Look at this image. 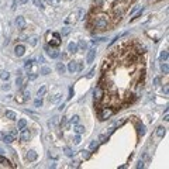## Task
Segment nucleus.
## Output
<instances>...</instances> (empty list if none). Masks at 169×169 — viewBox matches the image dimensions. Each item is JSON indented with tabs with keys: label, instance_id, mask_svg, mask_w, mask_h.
Here are the masks:
<instances>
[{
	"label": "nucleus",
	"instance_id": "12",
	"mask_svg": "<svg viewBox=\"0 0 169 169\" xmlns=\"http://www.w3.org/2000/svg\"><path fill=\"white\" fill-rule=\"evenodd\" d=\"M16 24H17L18 28H24V27H26V18L23 17V16H18V17L16 18Z\"/></svg>",
	"mask_w": 169,
	"mask_h": 169
},
{
	"label": "nucleus",
	"instance_id": "46",
	"mask_svg": "<svg viewBox=\"0 0 169 169\" xmlns=\"http://www.w3.org/2000/svg\"><path fill=\"white\" fill-rule=\"evenodd\" d=\"M69 28H68V27H65V30H64V31H62V35H66V34H69Z\"/></svg>",
	"mask_w": 169,
	"mask_h": 169
},
{
	"label": "nucleus",
	"instance_id": "19",
	"mask_svg": "<svg viewBox=\"0 0 169 169\" xmlns=\"http://www.w3.org/2000/svg\"><path fill=\"white\" fill-rule=\"evenodd\" d=\"M26 126H27V121L24 118H21V120H18V123H17V130H24Z\"/></svg>",
	"mask_w": 169,
	"mask_h": 169
},
{
	"label": "nucleus",
	"instance_id": "22",
	"mask_svg": "<svg viewBox=\"0 0 169 169\" xmlns=\"http://www.w3.org/2000/svg\"><path fill=\"white\" fill-rule=\"evenodd\" d=\"M45 93H47V86H41L38 89V92H37V96H38V97H42Z\"/></svg>",
	"mask_w": 169,
	"mask_h": 169
},
{
	"label": "nucleus",
	"instance_id": "56",
	"mask_svg": "<svg viewBox=\"0 0 169 169\" xmlns=\"http://www.w3.org/2000/svg\"><path fill=\"white\" fill-rule=\"evenodd\" d=\"M128 1H134V0H128Z\"/></svg>",
	"mask_w": 169,
	"mask_h": 169
},
{
	"label": "nucleus",
	"instance_id": "39",
	"mask_svg": "<svg viewBox=\"0 0 169 169\" xmlns=\"http://www.w3.org/2000/svg\"><path fill=\"white\" fill-rule=\"evenodd\" d=\"M16 85H17V86H20V87H23V79H21V76H17V80H16Z\"/></svg>",
	"mask_w": 169,
	"mask_h": 169
},
{
	"label": "nucleus",
	"instance_id": "55",
	"mask_svg": "<svg viewBox=\"0 0 169 169\" xmlns=\"http://www.w3.org/2000/svg\"><path fill=\"white\" fill-rule=\"evenodd\" d=\"M27 1H28V0H20V3H21V4H26Z\"/></svg>",
	"mask_w": 169,
	"mask_h": 169
},
{
	"label": "nucleus",
	"instance_id": "29",
	"mask_svg": "<svg viewBox=\"0 0 169 169\" xmlns=\"http://www.w3.org/2000/svg\"><path fill=\"white\" fill-rule=\"evenodd\" d=\"M87 48V44L85 42V41H79V44H78V49H82V51H85V49H86Z\"/></svg>",
	"mask_w": 169,
	"mask_h": 169
},
{
	"label": "nucleus",
	"instance_id": "51",
	"mask_svg": "<svg viewBox=\"0 0 169 169\" xmlns=\"http://www.w3.org/2000/svg\"><path fill=\"white\" fill-rule=\"evenodd\" d=\"M83 65H82V62H78V70H82Z\"/></svg>",
	"mask_w": 169,
	"mask_h": 169
},
{
	"label": "nucleus",
	"instance_id": "15",
	"mask_svg": "<svg viewBox=\"0 0 169 169\" xmlns=\"http://www.w3.org/2000/svg\"><path fill=\"white\" fill-rule=\"evenodd\" d=\"M68 51H69L70 54H75V52L78 51V44L69 42V44H68Z\"/></svg>",
	"mask_w": 169,
	"mask_h": 169
},
{
	"label": "nucleus",
	"instance_id": "47",
	"mask_svg": "<svg viewBox=\"0 0 169 169\" xmlns=\"http://www.w3.org/2000/svg\"><path fill=\"white\" fill-rule=\"evenodd\" d=\"M1 89H3V90H9L10 85H7V83H6V85H3V86H1Z\"/></svg>",
	"mask_w": 169,
	"mask_h": 169
},
{
	"label": "nucleus",
	"instance_id": "21",
	"mask_svg": "<svg viewBox=\"0 0 169 169\" xmlns=\"http://www.w3.org/2000/svg\"><path fill=\"white\" fill-rule=\"evenodd\" d=\"M65 65H64V64H61V62H58V64H56V70H58V73H64V72H65Z\"/></svg>",
	"mask_w": 169,
	"mask_h": 169
},
{
	"label": "nucleus",
	"instance_id": "24",
	"mask_svg": "<svg viewBox=\"0 0 169 169\" xmlns=\"http://www.w3.org/2000/svg\"><path fill=\"white\" fill-rule=\"evenodd\" d=\"M159 58H161V61H162V62H166V61H168V51H166V49H165V51H162V52H161Z\"/></svg>",
	"mask_w": 169,
	"mask_h": 169
},
{
	"label": "nucleus",
	"instance_id": "35",
	"mask_svg": "<svg viewBox=\"0 0 169 169\" xmlns=\"http://www.w3.org/2000/svg\"><path fill=\"white\" fill-rule=\"evenodd\" d=\"M34 106L35 107H41V106H42V100H41V97H38V99L34 101Z\"/></svg>",
	"mask_w": 169,
	"mask_h": 169
},
{
	"label": "nucleus",
	"instance_id": "10",
	"mask_svg": "<svg viewBox=\"0 0 169 169\" xmlns=\"http://www.w3.org/2000/svg\"><path fill=\"white\" fill-rule=\"evenodd\" d=\"M96 58V49H89V52H87L86 55V62L87 64H92V62L95 61Z\"/></svg>",
	"mask_w": 169,
	"mask_h": 169
},
{
	"label": "nucleus",
	"instance_id": "33",
	"mask_svg": "<svg viewBox=\"0 0 169 169\" xmlns=\"http://www.w3.org/2000/svg\"><path fill=\"white\" fill-rule=\"evenodd\" d=\"M161 69H162V72H164V73H168V72H169V66H168V64H166V62H164V64L161 65Z\"/></svg>",
	"mask_w": 169,
	"mask_h": 169
},
{
	"label": "nucleus",
	"instance_id": "8",
	"mask_svg": "<svg viewBox=\"0 0 169 169\" xmlns=\"http://www.w3.org/2000/svg\"><path fill=\"white\" fill-rule=\"evenodd\" d=\"M30 138H31V133L28 131V128H24L23 133H21V135H20V139H21L23 142H27Z\"/></svg>",
	"mask_w": 169,
	"mask_h": 169
},
{
	"label": "nucleus",
	"instance_id": "37",
	"mask_svg": "<svg viewBox=\"0 0 169 169\" xmlns=\"http://www.w3.org/2000/svg\"><path fill=\"white\" fill-rule=\"evenodd\" d=\"M31 65H33V61H31V59H27V61H26V64H24V66H26V69H30V68H31Z\"/></svg>",
	"mask_w": 169,
	"mask_h": 169
},
{
	"label": "nucleus",
	"instance_id": "23",
	"mask_svg": "<svg viewBox=\"0 0 169 169\" xmlns=\"http://www.w3.org/2000/svg\"><path fill=\"white\" fill-rule=\"evenodd\" d=\"M10 78V73L7 70H0V79H3V80H7Z\"/></svg>",
	"mask_w": 169,
	"mask_h": 169
},
{
	"label": "nucleus",
	"instance_id": "13",
	"mask_svg": "<svg viewBox=\"0 0 169 169\" xmlns=\"http://www.w3.org/2000/svg\"><path fill=\"white\" fill-rule=\"evenodd\" d=\"M68 70H69V72H72V73H73V72H76V70H78V62L70 61L69 65H68Z\"/></svg>",
	"mask_w": 169,
	"mask_h": 169
},
{
	"label": "nucleus",
	"instance_id": "9",
	"mask_svg": "<svg viewBox=\"0 0 169 169\" xmlns=\"http://www.w3.org/2000/svg\"><path fill=\"white\" fill-rule=\"evenodd\" d=\"M14 52H16L17 56H23L26 54V47L21 45V44H18V45H16V48H14Z\"/></svg>",
	"mask_w": 169,
	"mask_h": 169
},
{
	"label": "nucleus",
	"instance_id": "31",
	"mask_svg": "<svg viewBox=\"0 0 169 169\" xmlns=\"http://www.w3.org/2000/svg\"><path fill=\"white\" fill-rule=\"evenodd\" d=\"M64 152H65L66 156H73V151H72L69 147H65V148H64Z\"/></svg>",
	"mask_w": 169,
	"mask_h": 169
},
{
	"label": "nucleus",
	"instance_id": "45",
	"mask_svg": "<svg viewBox=\"0 0 169 169\" xmlns=\"http://www.w3.org/2000/svg\"><path fill=\"white\" fill-rule=\"evenodd\" d=\"M24 99H30V92H27V90H24Z\"/></svg>",
	"mask_w": 169,
	"mask_h": 169
},
{
	"label": "nucleus",
	"instance_id": "34",
	"mask_svg": "<svg viewBox=\"0 0 169 169\" xmlns=\"http://www.w3.org/2000/svg\"><path fill=\"white\" fill-rule=\"evenodd\" d=\"M33 1H34L35 6H38L39 9H44V7H45V6H44V3H42V0H33Z\"/></svg>",
	"mask_w": 169,
	"mask_h": 169
},
{
	"label": "nucleus",
	"instance_id": "41",
	"mask_svg": "<svg viewBox=\"0 0 169 169\" xmlns=\"http://www.w3.org/2000/svg\"><path fill=\"white\" fill-rule=\"evenodd\" d=\"M73 144H75V145H78V144H80V137H79V134H78V135H76V137L73 138Z\"/></svg>",
	"mask_w": 169,
	"mask_h": 169
},
{
	"label": "nucleus",
	"instance_id": "20",
	"mask_svg": "<svg viewBox=\"0 0 169 169\" xmlns=\"http://www.w3.org/2000/svg\"><path fill=\"white\" fill-rule=\"evenodd\" d=\"M39 73L44 75V76H47V75L51 73V68H48V66H42V68H41V70H39Z\"/></svg>",
	"mask_w": 169,
	"mask_h": 169
},
{
	"label": "nucleus",
	"instance_id": "3",
	"mask_svg": "<svg viewBox=\"0 0 169 169\" xmlns=\"http://www.w3.org/2000/svg\"><path fill=\"white\" fill-rule=\"evenodd\" d=\"M82 14H83V10H82V9L75 10L73 13H70L69 16H68V18L65 20V23H66V24H75V23L78 21L79 18L82 17Z\"/></svg>",
	"mask_w": 169,
	"mask_h": 169
},
{
	"label": "nucleus",
	"instance_id": "32",
	"mask_svg": "<svg viewBox=\"0 0 169 169\" xmlns=\"http://www.w3.org/2000/svg\"><path fill=\"white\" fill-rule=\"evenodd\" d=\"M103 1H104V0H95V1H93V4H95V9H100V7L103 6Z\"/></svg>",
	"mask_w": 169,
	"mask_h": 169
},
{
	"label": "nucleus",
	"instance_id": "42",
	"mask_svg": "<svg viewBox=\"0 0 169 169\" xmlns=\"http://www.w3.org/2000/svg\"><path fill=\"white\" fill-rule=\"evenodd\" d=\"M141 14H142V9H141V10H138V13L135 14V16H134V17H133V18H131V20H135V18H138L139 16H141Z\"/></svg>",
	"mask_w": 169,
	"mask_h": 169
},
{
	"label": "nucleus",
	"instance_id": "11",
	"mask_svg": "<svg viewBox=\"0 0 169 169\" xmlns=\"http://www.w3.org/2000/svg\"><path fill=\"white\" fill-rule=\"evenodd\" d=\"M27 161H30V162H33V161H35L37 158H38V154L35 151H28L27 152V155H26Z\"/></svg>",
	"mask_w": 169,
	"mask_h": 169
},
{
	"label": "nucleus",
	"instance_id": "53",
	"mask_svg": "<svg viewBox=\"0 0 169 169\" xmlns=\"http://www.w3.org/2000/svg\"><path fill=\"white\" fill-rule=\"evenodd\" d=\"M137 168H144V164H142V162H139V164L137 165Z\"/></svg>",
	"mask_w": 169,
	"mask_h": 169
},
{
	"label": "nucleus",
	"instance_id": "14",
	"mask_svg": "<svg viewBox=\"0 0 169 169\" xmlns=\"http://www.w3.org/2000/svg\"><path fill=\"white\" fill-rule=\"evenodd\" d=\"M14 139H16V138H14L13 135L9 133V134H4V137H3V142H6V144H11Z\"/></svg>",
	"mask_w": 169,
	"mask_h": 169
},
{
	"label": "nucleus",
	"instance_id": "43",
	"mask_svg": "<svg viewBox=\"0 0 169 169\" xmlns=\"http://www.w3.org/2000/svg\"><path fill=\"white\" fill-rule=\"evenodd\" d=\"M108 66H110V62L106 61V62H104V65H103V72H104L106 69H108Z\"/></svg>",
	"mask_w": 169,
	"mask_h": 169
},
{
	"label": "nucleus",
	"instance_id": "44",
	"mask_svg": "<svg viewBox=\"0 0 169 169\" xmlns=\"http://www.w3.org/2000/svg\"><path fill=\"white\" fill-rule=\"evenodd\" d=\"M48 1H49V4H52V6H56L58 3H59L58 0H48Z\"/></svg>",
	"mask_w": 169,
	"mask_h": 169
},
{
	"label": "nucleus",
	"instance_id": "4",
	"mask_svg": "<svg viewBox=\"0 0 169 169\" xmlns=\"http://www.w3.org/2000/svg\"><path fill=\"white\" fill-rule=\"evenodd\" d=\"M93 96H95V103H100L104 97V90H103V86H97L93 92Z\"/></svg>",
	"mask_w": 169,
	"mask_h": 169
},
{
	"label": "nucleus",
	"instance_id": "50",
	"mask_svg": "<svg viewBox=\"0 0 169 169\" xmlns=\"http://www.w3.org/2000/svg\"><path fill=\"white\" fill-rule=\"evenodd\" d=\"M38 61L41 62V64H44V62H45V58H44V56L41 55V56H39V58H38Z\"/></svg>",
	"mask_w": 169,
	"mask_h": 169
},
{
	"label": "nucleus",
	"instance_id": "1",
	"mask_svg": "<svg viewBox=\"0 0 169 169\" xmlns=\"http://www.w3.org/2000/svg\"><path fill=\"white\" fill-rule=\"evenodd\" d=\"M127 6L128 3L127 1H114L111 6V11H113V17H114V23H117L121 20L123 14L126 13Z\"/></svg>",
	"mask_w": 169,
	"mask_h": 169
},
{
	"label": "nucleus",
	"instance_id": "36",
	"mask_svg": "<svg viewBox=\"0 0 169 169\" xmlns=\"http://www.w3.org/2000/svg\"><path fill=\"white\" fill-rule=\"evenodd\" d=\"M37 39H38V38H37L35 35H34V37H31V38H30V44H31V45H33V47H35V45H37Z\"/></svg>",
	"mask_w": 169,
	"mask_h": 169
},
{
	"label": "nucleus",
	"instance_id": "28",
	"mask_svg": "<svg viewBox=\"0 0 169 169\" xmlns=\"http://www.w3.org/2000/svg\"><path fill=\"white\" fill-rule=\"evenodd\" d=\"M89 148H90L92 151H95V149H97V148H99V141H92L90 142V145H89Z\"/></svg>",
	"mask_w": 169,
	"mask_h": 169
},
{
	"label": "nucleus",
	"instance_id": "2",
	"mask_svg": "<svg viewBox=\"0 0 169 169\" xmlns=\"http://www.w3.org/2000/svg\"><path fill=\"white\" fill-rule=\"evenodd\" d=\"M93 26H95V28H97V30H106L107 26H108V17L106 14L96 16L95 20H93Z\"/></svg>",
	"mask_w": 169,
	"mask_h": 169
},
{
	"label": "nucleus",
	"instance_id": "54",
	"mask_svg": "<svg viewBox=\"0 0 169 169\" xmlns=\"http://www.w3.org/2000/svg\"><path fill=\"white\" fill-rule=\"evenodd\" d=\"M3 137H4V133H0V141H3Z\"/></svg>",
	"mask_w": 169,
	"mask_h": 169
},
{
	"label": "nucleus",
	"instance_id": "7",
	"mask_svg": "<svg viewBox=\"0 0 169 169\" xmlns=\"http://www.w3.org/2000/svg\"><path fill=\"white\" fill-rule=\"evenodd\" d=\"M52 37H54V39L51 41V47H58L61 44V34L59 33H54Z\"/></svg>",
	"mask_w": 169,
	"mask_h": 169
},
{
	"label": "nucleus",
	"instance_id": "26",
	"mask_svg": "<svg viewBox=\"0 0 169 169\" xmlns=\"http://www.w3.org/2000/svg\"><path fill=\"white\" fill-rule=\"evenodd\" d=\"M80 155H82L83 159H89V158H90V152L86 151V149H82V151H80Z\"/></svg>",
	"mask_w": 169,
	"mask_h": 169
},
{
	"label": "nucleus",
	"instance_id": "40",
	"mask_svg": "<svg viewBox=\"0 0 169 169\" xmlns=\"http://www.w3.org/2000/svg\"><path fill=\"white\" fill-rule=\"evenodd\" d=\"M95 72H96V68H92V69H90V72L87 73V78H89V79H90V78H93V76H95Z\"/></svg>",
	"mask_w": 169,
	"mask_h": 169
},
{
	"label": "nucleus",
	"instance_id": "57",
	"mask_svg": "<svg viewBox=\"0 0 169 169\" xmlns=\"http://www.w3.org/2000/svg\"><path fill=\"white\" fill-rule=\"evenodd\" d=\"M0 152H1V149H0Z\"/></svg>",
	"mask_w": 169,
	"mask_h": 169
},
{
	"label": "nucleus",
	"instance_id": "25",
	"mask_svg": "<svg viewBox=\"0 0 169 169\" xmlns=\"http://www.w3.org/2000/svg\"><path fill=\"white\" fill-rule=\"evenodd\" d=\"M61 99V95H54L52 97H49V103H58Z\"/></svg>",
	"mask_w": 169,
	"mask_h": 169
},
{
	"label": "nucleus",
	"instance_id": "48",
	"mask_svg": "<svg viewBox=\"0 0 169 169\" xmlns=\"http://www.w3.org/2000/svg\"><path fill=\"white\" fill-rule=\"evenodd\" d=\"M72 96H73V89L70 87V89H69V96H68V99H72Z\"/></svg>",
	"mask_w": 169,
	"mask_h": 169
},
{
	"label": "nucleus",
	"instance_id": "6",
	"mask_svg": "<svg viewBox=\"0 0 169 169\" xmlns=\"http://www.w3.org/2000/svg\"><path fill=\"white\" fill-rule=\"evenodd\" d=\"M45 52H47L48 56H51V58H58L59 56V52L56 51L55 48H49V45H45Z\"/></svg>",
	"mask_w": 169,
	"mask_h": 169
},
{
	"label": "nucleus",
	"instance_id": "5",
	"mask_svg": "<svg viewBox=\"0 0 169 169\" xmlns=\"http://www.w3.org/2000/svg\"><path fill=\"white\" fill-rule=\"evenodd\" d=\"M113 113H114V110H111L110 107H103V110L99 111V118L101 120V121H103V120H107Z\"/></svg>",
	"mask_w": 169,
	"mask_h": 169
},
{
	"label": "nucleus",
	"instance_id": "30",
	"mask_svg": "<svg viewBox=\"0 0 169 169\" xmlns=\"http://www.w3.org/2000/svg\"><path fill=\"white\" fill-rule=\"evenodd\" d=\"M0 164H3V165H4V166H13V165L10 164L9 161L6 159L4 156H1V155H0Z\"/></svg>",
	"mask_w": 169,
	"mask_h": 169
},
{
	"label": "nucleus",
	"instance_id": "17",
	"mask_svg": "<svg viewBox=\"0 0 169 169\" xmlns=\"http://www.w3.org/2000/svg\"><path fill=\"white\" fill-rule=\"evenodd\" d=\"M4 116H6V118H9V120H16V118H17V114L14 111H11V110H7Z\"/></svg>",
	"mask_w": 169,
	"mask_h": 169
},
{
	"label": "nucleus",
	"instance_id": "49",
	"mask_svg": "<svg viewBox=\"0 0 169 169\" xmlns=\"http://www.w3.org/2000/svg\"><path fill=\"white\" fill-rule=\"evenodd\" d=\"M28 78H30L31 80H34V79L37 78V73H30V76H28Z\"/></svg>",
	"mask_w": 169,
	"mask_h": 169
},
{
	"label": "nucleus",
	"instance_id": "16",
	"mask_svg": "<svg viewBox=\"0 0 169 169\" xmlns=\"http://www.w3.org/2000/svg\"><path fill=\"white\" fill-rule=\"evenodd\" d=\"M137 133H138L139 135L145 134V126H144L142 123H137Z\"/></svg>",
	"mask_w": 169,
	"mask_h": 169
},
{
	"label": "nucleus",
	"instance_id": "38",
	"mask_svg": "<svg viewBox=\"0 0 169 169\" xmlns=\"http://www.w3.org/2000/svg\"><path fill=\"white\" fill-rule=\"evenodd\" d=\"M70 123H72V124H78L79 123V116H73V117L70 118Z\"/></svg>",
	"mask_w": 169,
	"mask_h": 169
},
{
	"label": "nucleus",
	"instance_id": "27",
	"mask_svg": "<svg viewBox=\"0 0 169 169\" xmlns=\"http://www.w3.org/2000/svg\"><path fill=\"white\" fill-rule=\"evenodd\" d=\"M75 133H76V134H83V133H85V127L83 126H76L75 127Z\"/></svg>",
	"mask_w": 169,
	"mask_h": 169
},
{
	"label": "nucleus",
	"instance_id": "18",
	"mask_svg": "<svg viewBox=\"0 0 169 169\" xmlns=\"http://www.w3.org/2000/svg\"><path fill=\"white\" fill-rule=\"evenodd\" d=\"M165 133H166V128H165V127H158V128H156V135H158L159 138H164Z\"/></svg>",
	"mask_w": 169,
	"mask_h": 169
},
{
	"label": "nucleus",
	"instance_id": "52",
	"mask_svg": "<svg viewBox=\"0 0 169 169\" xmlns=\"http://www.w3.org/2000/svg\"><path fill=\"white\" fill-rule=\"evenodd\" d=\"M10 134L13 135L14 138H17V131H11V133H10Z\"/></svg>",
	"mask_w": 169,
	"mask_h": 169
}]
</instances>
